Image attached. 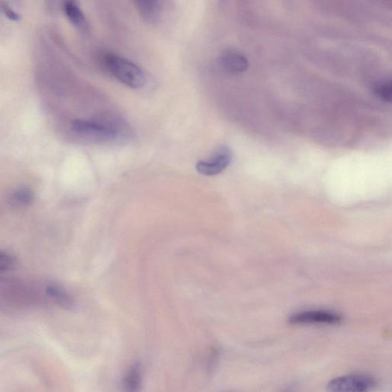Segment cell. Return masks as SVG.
<instances>
[{
	"label": "cell",
	"mask_w": 392,
	"mask_h": 392,
	"mask_svg": "<svg viewBox=\"0 0 392 392\" xmlns=\"http://www.w3.org/2000/svg\"><path fill=\"white\" fill-rule=\"evenodd\" d=\"M374 93L381 101L390 103L392 95V83L391 79L382 80L374 87Z\"/></svg>",
	"instance_id": "cell-12"
},
{
	"label": "cell",
	"mask_w": 392,
	"mask_h": 392,
	"mask_svg": "<svg viewBox=\"0 0 392 392\" xmlns=\"http://www.w3.org/2000/svg\"><path fill=\"white\" fill-rule=\"evenodd\" d=\"M343 321L340 314L329 311H307L295 314L289 319L295 325H338Z\"/></svg>",
	"instance_id": "cell-4"
},
{
	"label": "cell",
	"mask_w": 392,
	"mask_h": 392,
	"mask_svg": "<svg viewBox=\"0 0 392 392\" xmlns=\"http://www.w3.org/2000/svg\"><path fill=\"white\" fill-rule=\"evenodd\" d=\"M64 10L69 21L77 27H83L85 25V17L81 8L75 2L69 1L64 6Z\"/></svg>",
	"instance_id": "cell-11"
},
{
	"label": "cell",
	"mask_w": 392,
	"mask_h": 392,
	"mask_svg": "<svg viewBox=\"0 0 392 392\" xmlns=\"http://www.w3.org/2000/svg\"><path fill=\"white\" fill-rule=\"evenodd\" d=\"M2 11L8 19H10L11 20L19 21L20 20V16L13 11L12 8H8L6 6H4L2 7Z\"/></svg>",
	"instance_id": "cell-14"
},
{
	"label": "cell",
	"mask_w": 392,
	"mask_h": 392,
	"mask_svg": "<svg viewBox=\"0 0 392 392\" xmlns=\"http://www.w3.org/2000/svg\"><path fill=\"white\" fill-rule=\"evenodd\" d=\"M142 369L140 364H133L124 376V392H140L142 386Z\"/></svg>",
	"instance_id": "cell-8"
},
{
	"label": "cell",
	"mask_w": 392,
	"mask_h": 392,
	"mask_svg": "<svg viewBox=\"0 0 392 392\" xmlns=\"http://www.w3.org/2000/svg\"><path fill=\"white\" fill-rule=\"evenodd\" d=\"M106 69L124 85L141 88L147 83L143 70L132 61L114 53H107L103 58Z\"/></svg>",
	"instance_id": "cell-1"
},
{
	"label": "cell",
	"mask_w": 392,
	"mask_h": 392,
	"mask_svg": "<svg viewBox=\"0 0 392 392\" xmlns=\"http://www.w3.org/2000/svg\"><path fill=\"white\" fill-rule=\"evenodd\" d=\"M71 127L76 133L99 141H113L119 136V129L115 123L76 120L72 122Z\"/></svg>",
	"instance_id": "cell-3"
},
{
	"label": "cell",
	"mask_w": 392,
	"mask_h": 392,
	"mask_svg": "<svg viewBox=\"0 0 392 392\" xmlns=\"http://www.w3.org/2000/svg\"><path fill=\"white\" fill-rule=\"evenodd\" d=\"M221 67L230 74H240L249 69V60L244 54L236 50H227L220 59Z\"/></svg>",
	"instance_id": "cell-6"
},
{
	"label": "cell",
	"mask_w": 392,
	"mask_h": 392,
	"mask_svg": "<svg viewBox=\"0 0 392 392\" xmlns=\"http://www.w3.org/2000/svg\"><path fill=\"white\" fill-rule=\"evenodd\" d=\"M47 294L54 303L64 308L70 309L74 305L72 297L65 288L60 285H49L47 287Z\"/></svg>",
	"instance_id": "cell-9"
},
{
	"label": "cell",
	"mask_w": 392,
	"mask_h": 392,
	"mask_svg": "<svg viewBox=\"0 0 392 392\" xmlns=\"http://www.w3.org/2000/svg\"><path fill=\"white\" fill-rule=\"evenodd\" d=\"M136 8L145 21L156 23L160 20L162 12V5L160 1L143 0L135 2Z\"/></svg>",
	"instance_id": "cell-7"
},
{
	"label": "cell",
	"mask_w": 392,
	"mask_h": 392,
	"mask_svg": "<svg viewBox=\"0 0 392 392\" xmlns=\"http://www.w3.org/2000/svg\"><path fill=\"white\" fill-rule=\"evenodd\" d=\"M232 158V150L229 148L222 147L218 150L212 158L199 161L196 164V170L204 176L218 175L230 165Z\"/></svg>",
	"instance_id": "cell-5"
},
{
	"label": "cell",
	"mask_w": 392,
	"mask_h": 392,
	"mask_svg": "<svg viewBox=\"0 0 392 392\" xmlns=\"http://www.w3.org/2000/svg\"><path fill=\"white\" fill-rule=\"evenodd\" d=\"M379 387L376 377L367 374H350L333 379L326 386L327 392H373Z\"/></svg>",
	"instance_id": "cell-2"
},
{
	"label": "cell",
	"mask_w": 392,
	"mask_h": 392,
	"mask_svg": "<svg viewBox=\"0 0 392 392\" xmlns=\"http://www.w3.org/2000/svg\"><path fill=\"white\" fill-rule=\"evenodd\" d=\"M35 195L32 189L27 187L17 189L10 197L11 203L18 207H25L32 205Z\"/></svg>",
	"instance_id": "cell-10"
},
{
	"label": "cell",
	"mask_w": 392,
	"mask_h": 392,
	"mask_svg": "<svg viewBox=\"0 0 392 392\" xmlns=\"http://www.w3.org/2000/svg\"><path fill=\"white\" fill-rule=\"evenodd\" d=\"M282 392H298L297 388L294 386H289Z\"/></svg>",
	"instance_id": "cell-15"
},
{
	"label": "cell",
	"mask_w": 392,
	"mask_h": 392,
	"mask_svg": "<svg viewBox=\"0 0 392 392\" xmlns=\"http://www.w3.org/2000/svg\"><path fill=\"white\" fill-rule=\"evenodd\" d=\"M13 263L14 260L11 255L0 251V272H4L11 268Z\"/></svg>",
	"instance_id": "cell-13"
}]
</instances>
